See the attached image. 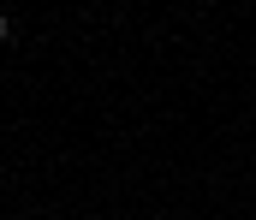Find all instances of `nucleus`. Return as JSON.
<instances>
[{
    "label": "nucleus",
    "instance_id": "nucleus-1",
    "mask_svg": "<svg viewBox=\"0 0 256 220\" xmlns=\"http://www.w3.org/2000/svg\"><path fill=\"white\" fill-rule=\"evenodd\" d=\"M6 36H12V18H6V12H0V42H6Z\"/></svg>",
    "mask_w": 256,
    "mask_h": 220
}]
</instances>
